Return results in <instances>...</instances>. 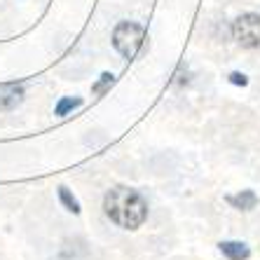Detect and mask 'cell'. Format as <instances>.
<instances>
[{"label": "cell", "instance_id": "obj_5", "mask_svg": "<svg viewBox=\"0 0 260 260\" xmlns=\"http://www.w3.org/2000/svg\"><path fill=\"white\" fill-rule=\"evenodd\" d=\"M228 202H230L235 209L251 211V209H255V204H258V194H255L253 190H242L239 194H230V197H228Z\"/></svg>", "mask_w": 260, "mask_h": 260}, {"label": "cell", "instance_id": "obj_1", "mask_svg": "<svg viewBox=\"0 0 260 260\" xmlns=\"http://www.w3.org/2000/svg\"><path fill=\"white\" fill-rule=\"evenodd\" d=\"M103 209L106 216L124 230H136L145 223L148 218V204L136 190L117 185V188L108 190L103 197Z\"/></svg>", "mask_w": 260, "mask_h": 260}, {"label": "cell", "instance_id": "obj_10", "mask_svg": "<svg viewBox=\"0 0 260 260\" xmlns=\"http://www.w3.org/2000/svg\"><path fill=\"white\" fill-rule=\"evenodd\" d=\"M230 82H232V85H242V87H246L248 80H246V75H242V73H232V75H230Z\"/></svg>", "mask_w": 260, "mask_h": 260}, {"label": "cell", "instance_id": "obj_8", "mask_svg": "<svg viewBox=\"0 0 260 260\" xmlns=\"http://www.w3.org/2000/svg\"><path fill=\"white\" fill-rule=\"evenodd\" d=\"M78 106H82V99H61L59 103H56V115L59 117H63V115H68L73 108H78Z\"/></svg>", "mask_w": 260, "mask_h": 260}, {"label": "cell", "instance_id": "obj_3", "mask_svg": "<svg viewBox=\"0 0 260 260\" xmlns=\"http://www.w3.org/2000/svg\"><path fill=\"white\" fill-rule=\"evenodd\" d=\"M232 36L235 40L242 47L246 49H253V47H260V14H242L232 24Z\"/></svg>", "mask_w": 260, "mask_h": 260}, {"label": "cell", "instance_id": "obj_4", "mask_svg": "<svg viewBox=\"0 0 260 260\" xmlns=\"http://www.w3.org/2000/svg\"><path fill=\"white\" fill-rule=\"evenodd\" d=\"M24 85H0V110H14L24 101Z\"/></svg>", "mask_w": 260, "mask_h": 260}, {"label": "cell", "instance_id": "obj_7", "mask_svg": "<svg viewBox=\"0 0 260 260\" xmlns=\"http://www.w3.org/2000/svg\"><path fill=\"white\" fill-rule=\"evenodd\" d=\"M59 200H61V204L66 206V209H68L71 213H80V204H78V200H75V197L71 194V190L63 188V185L59 188Z\"/></svg>", "mask_w": 260, "mask_h": 260}, {"label": "cell", "instance_id": "obj_9", "mask_svg": "<svg viewBox=\"0 0 260 260\" xmlns=\"http://www.w3.org/2000/svg\"><path fill=\"white\" fill-rule=\"evenodd\" d=\"M113 82H115V78H113V73H103L101 80H99L96 85L91 87V91H94V94H106V89H108V87L113 85Z\"/></svg>", "mask_w": 260, "mask_h": 260}, {"label": "cell", "instance_id": "obj_6", "mask_svg": "<svg viewBox=\"0 0 260 260\" xmlns=\"http://www.w3.org/2000/svg\"><path fill=\"white\" fill-rule=\"evenodd\" d=\"M220 251H223V255L228 260H246L251 255L248 246L242 242H223L220 244Z\"/></svg>", "mask_w": 260, "mask_h": 260}, {"label": "cell", "instance_id": "obj_2", "mask_svg": "<svg viewBox=\"0 0 260 260\" xmlns=\"http://www.w3.org/2000/svg\"><path fill=\"white\" fill-rule=\"evenodd\" d=\"M145 30L136 21H120L113 30V45L124 59H134L139 54V49L143 47Z\"/></svg>", "mask_w": 260, "mask_h": 260}]
</instances>
